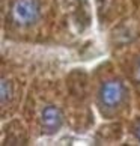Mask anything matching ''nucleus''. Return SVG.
I'll list each match as a JSON object with an SVG mask.
<instances>
[{"label": "nucleus", "mask_w": 140, "mask_h": 146, "mask_svg": "<svg viewBox=\"0 0 140 146\" xmlns=\"http://www.w3.org/2000/svg\"><path fill=\"white\" fill-rule=\"evenodd\" d=\"M62 122H63V117L57 107L48 106L44 109V111H42V127H44L47 133H54L56 129L60 128Z\"/></svg>", "instance_id": "7ed1b4c3"}, {"label": "nucleus", "mask_w": 140, "mask_h": 146, "mask_svg": "<svg viewBox=\"0 0 140 146\" xmlns=\"http://www.w3.org/2000/svg\"><path fill=\"white\" fill-rule=\"evenodd\" d=\"M0 88H2V104L5 106L6 102L11 100V95H12V89H11V84L8 80L2 78V83H0Z\"/></svg>", "instance_id": "20e7f679"}, {"label": "nucleus", "mask_w": 140, "mask_h": 146, "mask_svg": "<svg viewBox=\"0 0 140 146\" xmlns=\"http://www.w3.org/2000/svg\"><path fill=\"white\" fill-rule=\"evenodd\" d=\"M39 17V3L38 0H15L12 6V18L15 23L27 26L35 23Z\"/></svg>", "instance_id": "f257e3e1"}, {"label": "nucleus", "mask_w": 140, "mask_h": 146, "mask_svg": "<svg viewBox=\"0 0 140 146\" xmlns=\"http://www.w3.org/2000/svg\"><path fill=\"white\" fill-rule=\"evenodd\" d=\"M139 72H140V71H139Z\"/></svg>", "instance_id": "423d86ee"}, {"label": "nucleus", "mask_w": 140, "mask_h": 146, "mask_svg": "<svg viewBox=\"0 0 140 146\" xmlns=\"http://www.w3.org/2000/svg\"><path fill=\"white\" fill-rule=\"evenodd\" d=\"M136 136H137V139L140 140V123L136 127Z\"/></svg>", "instance_id": "39448f33"}, {"label": "nucleus", "mask_w": 140, "mask_h": 146, "mask_svg": "<svg viewBox=\"0 0 140 146\" xmlns=\"http://www.w3.org/2000/svg\"><path fill=\"white\" fill-rule=\"evenodd\" d=\"M123 96H125V88L121 82H116V80H110V82L104 83L101 86L100 90V100L104 106H117L121 104Z\"/></svg>", "instance_id": "f03ea898"}]
</instances>
